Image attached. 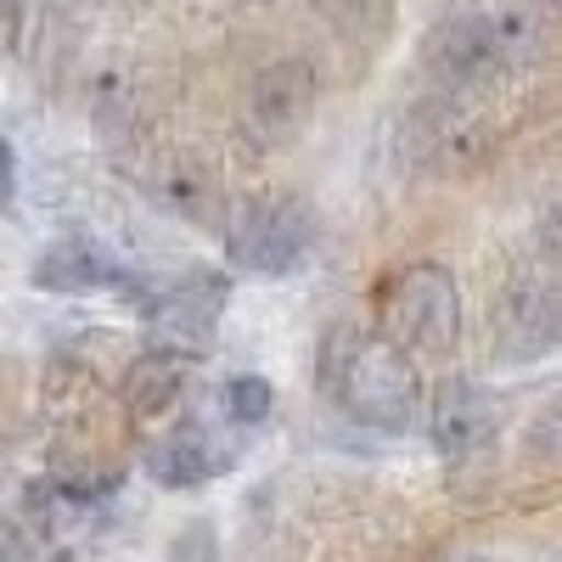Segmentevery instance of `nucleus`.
Returning <instances> with one entry per match:
<instances>
[{"label":"nucleus","mask_w":562,"mask_h":562,"mask_svg":"<svg viewBox=\"0 0 562 562\" xmlns=\"http://www.w3.org/2000/svg\"><path fill=\"white\" fill-rule=\"evenodd\" d=\"M321 371H326L333 400L378 434H405L422 411V383H416L411 355L378 333H360V326L333 333Z\"/></svg>","instance_id":"nucleus-1"},{"label":"nucleus","mask_w":562,"mask_h":562,"mask_svg":"<svg viewBox=\"0 0 562 562\" xmlns=\"http://www.w3.org/2000/svg\"><path fill=\"white\" fill-rule=\"evenodd\" d=\"M535 52V18L518 7L501 12H461L450 23L434 29L428 40V74L439 79V90L467 97V90L495 85L506 68H518Z\"/></svg>","instance_id":"nucleus-2"},{"label":"nucleus","mask_w":562,"mask_h":562,"mask_svg":"<svg viewBox=\"0 0 562 562\" xmlns=\"http://www.w3.org/2000/svg\"><path fill=\"white\" fill-rule=\"evenodd\" d=\"M383 338L400 344L405 355L445 360L461 338V293L456 276L445 265H405L389 276V288L378 299Z\"/></svg>","instance_id":"nucleus-3"},{"label":"nucleus","mask_w":562,"mask_h":562,"mask_svg":"<svg viewBox=\"0 0 562 562\" xmlns=\"http://www.w3.org/2000/svg\"><path fill=\"white\" fill-rule=\"evenodd\" d=\"M315 113V74L310 63L299 57H281L270 68L254 74L248 85V108H243V130L259 153L270 147H288V140H299V130L310 124Z\"/></svg>","instance_id":"nucleus-4"},{"label":"nucleus","mask_w":562,"mask_h":562,"mask_svg":"<svg viewBox=\"0 0 562 562\" xmlns=\"http://www.w3.org/2000/svg\"><path fill=\"white\" fill-rule=\"evenodd\" d=\"M315 225L304 214V203H259L243 214V225L231 231V265L248 276H293L310 259Z\"/></svg>","instance_id":"nucleus-5"},{"label":"nucleus","mask_w":562,"mask_h":562,"mask_svg":"<svg viewBox=\"0 0 562 562\" xmlns=\"http://www.w3.org/2000/svg\"><path fill=\"white\" fill-rule=\"evenodd\" d=\"M562 344V288L551 276H518L495 304V355L529 366Z\"/></svg>","instance_id":"nucleus-6"},{"label":"nucleus","mask_w":562,"mask_h":562,"mask_svg":"<svg viewBox=\"0 0 562 562\" xmlns=\"http://www.w3.org/2000/svg\"><path fill=\"white\" fill-rule=\"evenodd\" d=\"M225 299H231V281H225L220 270H203V265H198V270H186L175 288L153 293L147 310H153V321H158L164 344L198 355V349H209V338H214Z\"/></svg>","instance_id":"nucleus-7"},{"label":"nucleus","mask_w":562,"mask_h":562,"mask_svg":"<svg viewBox=\"0 0 562 562\" xmlns=\"http://www.w3.org/2000/svg\"><path fill=\"white\" fill-rule=\"evenodd\" d=\"M34 288H45V293H124L135 304H153L147 288H135V270H124L108 248L85 243V237L45 248L34 259Z\"/></svg>","instance_id":"nucleus-8"},{"label":"nucleus","mask_w":562,"mask_h":562,"mask_svg":"<svg viewBox=\"0 0 562 562\" xmlns=\"http://www.w3.org/2000/svg\"><path fill=\"white\" fill-rule=\"evenodd\" d=\"M428 434L445 456H473L495 439V400L490 389L467 383V378H450L439 383L434 405H428Z\"/></svg>","instance_id":"nucleus-9"},{"label":"nucleus","mask_w":562,"mask_h":562,"mask_svg":"<svg viewBox=\"0 0 562 562\" xmlns=\"http://www.w3.org/2000/svg\"><path fill=\"white\" fill-rule=\"evenodd\" d=\"M237 461L231 456L209 428H175V434H164L153 450H147V473L164 484V490H198V484H209V479H220L225 467Z\"/></svg>","instance_id":"nucleus-10"},{"label":"nucleus","mask_w":562,"mask_h":562,"mask_svg":"<svg viewBox=\"0 0 562 562\" xmlns=\"http://www.w3.org/2000/svg\"><path fill=\"white\" fill-rule=\"evenodd\" d=\"M186 378H192V355L175 349V344H158L147 349L135 366H130V378H124V400L135 416H164L180 405L186 394Z\"/></svg>","instance_id":"nucleus-11"},{"label":"nucleus","mask_w":562,"mask_h":562,"mask_svg":"<svg viewBox=\"0 0 562 562\" xmlns=\"http://www.w3.org/2000/svg\"><path fill=\"white\" fill-rule=\"evenodd\" d=\"M270 405H276V394H270L265 378H254V371H243V378H231L220 389V416L237 422V428H259V422L270 416Z\"/></svg>","instance_id":"nucleus-12"},{"label":"nucleus","mask_w":562,"mask_h":562,"mask_svg":"<svg viewBox=\"0 0 562 562\" xmlns=\"http://www.w3.org/2000/svg\"><path fill=\"white\" fill-rule=\"evenodd\" d=\"M535 450L540 456H562V394L546 405V416L535 422Z\"/></svg>","instance_id":"nucleus-13"},{"label":"nucleus","mask_w":562,"mask_h":562,"mask_svg":"<svg viewBox=\"0 0 562 562\" xmlns=\"http://www.w3.org/2000/svg\"><path fill=\"white\" fill-rule=\"evenodd\" d=\"M540 248H546L551 265H562V203H551L546 220H540Z\"/></svg>","instance_id":"nucleus-14"},{"label":"nucleus","mask_w":562,"mask_h":562,"mask_svg":"<svg viewBox=\"0 0 562 562\" xmlns=\"http://www.w3.org/2000/svg\"><path fill=\"white\" fill-rule=\"evenodd\" d=\"M12 186H18V153H12V140L0 135V203H12Z\"/></svg>","instance_id":"nucleus-15"},{"label":"nucleus","mask_w":562,"mask_h":562,"mask_svg":"<svg viewBox=\"0 0 562 562\" xmlns=\"http://www.w3.org/2000/svg\"><path fill=\"white\" fill-rule=\"evenodd\" d=\"M169 562H214L209 551H180V557H169Z\"/></svg>","instance_id":"nucleus-16"}]
</instances>
